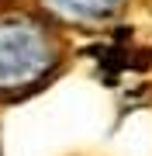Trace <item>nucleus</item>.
<instances>
[{"label": "nucleus", "mask_w": 152, "mask_h": 156, "mask_svg": "<svg viewBox=\"0 0 152 156\" xmlns=\"http://www.w3.org/2000/svg\"><path fill=\"white\" fill-rule=\"evenodd\" d=\"M66 62L69 45L62 24L24 0H0V101L45 90Z\"/></svg>", "instance_id": "nucleus-1"}, {"label": "nucleus", "mask_w": 152, "mask_h": 156, "mask_svg": "<svg viewBox=\"0 0 152 156\" xmlns=\"http://www.w3.org/2000/svg\"><path fill=\"white\" fill-rule=\"evenodd\" d=\"M35 7H42L62 28L97 31L118 21L128 11V0H35Z\"/></svg>", "instance_id": "nucleus-2"}]
</instances>
